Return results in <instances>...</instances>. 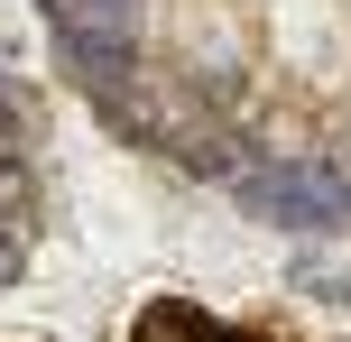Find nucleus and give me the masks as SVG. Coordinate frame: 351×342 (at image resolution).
Wrapping results in <instances>:
<instances>
[{"mask_svg":"<svg viewBox=\"0 0 351 342\" xmlns=\"http://www.w3.org/2000/svg\"><path fill=\"white\" fill-rule=\"evenodd\" d=\"M241 204L259 222H278V232H305V241H324V232H351V195H342V167H315V158H250V176H241Z\"/></svg>","mask_w":351,"mask_h":342,"instance_id":"f257e3e1","label":"nucleus"},{"mask_svg":"<svg viewBox=\"0 0 351 342\" xmlns=\"http://www.w3.org/2000/svg\"><path fill=\"white\" fill-rule=\"evenodd\" d=\"M56 37H139V0H47Z\"/></svg>","mask_w":351,"mask_h":342,"instance_id":"f03ea898","label":"nucleus"},{"mask_svg":"<svg viewBox=\"0 0 351 342\" xmlns=\"http://www.w3.org/2000/svg\"><path fill=\"white\" fill-rule=\"evenodd\" d=\"M130 342H241V333H222L213 315H194V306H176V296H158V306L139 315V333Z\"/></svg>","mask_w":351,"mask_h":342,"instance_id":"7ed1b4c3","label":"nucleus"},{"mask_svg":"<svg viewBox=\"0 0 351 342\" xmlns=\"http://www.w3.org/2000/svg\"><path fill=\"white\" fill-rule=\"evenodd\" d=\"M28 139H37V102H28V84H19V74H0V167L28 158Z\"/></svg>","mask_w":351,"mask_h":342,"instance_id":"20e7f679","label":"nucleus"},{"mask_svg":"<svg viewBox=\"0 0 351 342\" xmlns=\"http://www.w3.org/2000/svg\"><path fill=\"white\" fill-rule=\"evenodd\" d=\"M296 287L324 296V306H351V278H342V269H315V259H296Z\"/></svg>","mask_w":351,"mask_h":342,"instance_id":"39448f33","label":"nucleus"},{"mask_svg":"<svg viewBox=\"0 0 351 342\" xmlns=\"http://www.w3.org/2000/svg\"><path fill=\"white\" fill-rule=\"evenodd\" d=\"M19 278V222H0V287Z\"/></svg>","mask_w":351,"mask_h":342,"instance_id":"423d86ee","label":"nucleus"}]
</instances>
